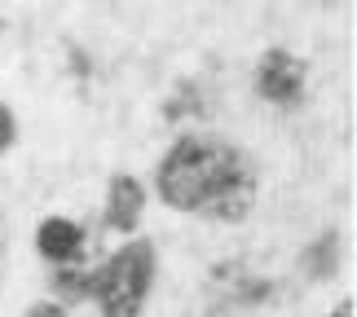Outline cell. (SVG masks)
<instances>
[{
  "label": "cell",
  "mask_w": 357,
  "mask_h": 317,
  "mask_svg": "<svg viewBox=\"0 0 357 317\" xmlns=\"http://www.w3.org/2000/svg\"><path fill=\"white\" fill-rule=\"evenodd\" d=\"M155 190L172 212L238 225L256 208V172L238 146L208 132H185L155 168Z\"/></svg>",
  "instance_id": "6da1fadb"
},
{
  "label": "cell",
  "mask_w": 357,
  "mask_h": 317,
  "mask_svg": "<svg viewBox=\"0 0 357 317\" xmlns=\"http://www.w3.org/2000/svg\"><path fill=\"white\" fill-rule=\"evenodd\" d=\"M155 242L128 238L98 269H89V300L102 309V317H142L155 286Z\"/></svg>",
  "instance_id": "7a4b0ae2"
},
{
  "label": "cell",
  "mask_w": 357,
  "mask_h": 317,
  "mask_svg": "<svg viewBox=\"0 0 357 317\" xmlns=\"http://www.w3.org/2000/svg\"><path fill=\"white\" fill-rule=\"evenodd\" d=\"M309 88V62L287 49H265L256 58V98L282 110H296Z\"/></svg>",
  "instance_id": "3957f363"
},
{
  "label": "cell",
  "mask_w": 357,
  "mask_h": 317,
  "mask_svg": "<svg viewBox=\"0 0 357 317\" xmlns=\"http://www.w3.org/2000/svg\"><path fill=\"white\" fill-rule=\"evenodd\" d=\"M36 256L53 269L79 265L84 260V225L71 216H45L36 225Z\"/></svg>",
  "instance_id": "277c9868"
},
{
  "label": "cell",
  "mask_w": 357,
  "mask_h": 317,
  "mask_svg": "<svg viewBox=\"0 0 357 317\" xmlns=\"http://www.w3.org/2000/svg\"><path fill=\"white\" fill-rule=\"evenodd\" d=\"M142 212H146V185L128 172L111 176V190H106V229L132 238L137 225H142Z\"/></svg>",
  "instance_id": "5b68a950"
},
{
  "label": "cell",
  "mask_w": 357,
  "mask_h": 317,
  "mask_svg": "<svg viewBox=\"0 0 357 317\" xmlns=\"http://www.w3.org/2000/svg\"><path fill=\"white\" fill-rule=\"evenodd\" d=\"M49 291H53V300H58L62 309L84 304V300H89V269H79V265H62V269H53Z\"/></svg>",
  "instance_id": "8992f818"
},
{
  "label": "cell",
  "mask_w": 357,
  "mask_h": 317,
  "mask_svg": "<svg viewBox=\"0 0 357 317\" xmlns=\"http://www.w3.org/2000/svg\"><path fill=\"white\" fill-rule=\"evenodd\" d=\"M300 265H305L309 278H331L340 269V233H322V238L300 256Z\"/></svg>",
  "instance_id": "52a82bcc"
},
{
  "label": "cell",
  "mask_w": 357,
  "mask_h": 317,
  "mask_svg": "<svg viewBox=\"0 0 357 317\" xmlns=\"http://www.w3.org/2000/svg\"><path fill=\"white\" fill-rule=\"evenodd\" d=\"M13 141H18V115H13L5 102H0V159L13 150Z\"/></svg>",
  "instance_id": "ba28073f"
},
{
  "label": "cell",
  "mask_w": 357,
  "mask_h": 317,
  "mask_svg": "<svg viewBox=\"0 0 357 317\" xmlns=\"http://www.w3.org/2000/svg\"><path fill=\"white\" fill-rule=\"evenodd\" d=\"M22 317H71V313H66V309L58 304V300H36V304L26 309Z\"/></svg>",
  "instance_id": "9c48e42d"
},
{
  "label": "cell",
  "mask_w": 357,
  "mask_h": 317,
  "mask_svg": "<svg viewBox=\"0 0 357 317\" xmlns=\"http://www.w3.org/2000/svg\"><path fill=\"white\" fill-rule=\"evenodd\" d=\"M353 309H357V304H353V295H349V300H344V304H340L335 313H326V317H353Z\"/></svg>",
  "instance_id": "30bf717a"
}]
</instances>
